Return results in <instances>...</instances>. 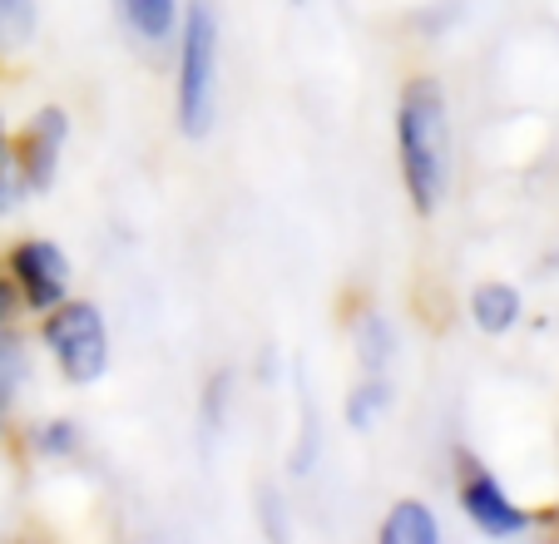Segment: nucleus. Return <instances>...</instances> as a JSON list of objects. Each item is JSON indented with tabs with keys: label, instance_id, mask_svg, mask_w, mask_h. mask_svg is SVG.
<instances>
[{
	"label": "nucleus",
	"instance_id": "1",
	"mask_svg": "<svg viewBox=\"0 0 559 544\" xmlns=\"http://www.w3.org/2000/svg\"><path fill=\"white\" fill-rule=\"evenodd\" d=\"M396 139H402V174L416 213H436L445 199V168H451V115L445 90L436 80H412L396 109Z\"/></svg>",
	"mask_w": 559,
	"mask_h": 544
},
{
	"label": "nucleus",
	"instance_id": "2",
	"mask_svg": "<svg viewBox=\"0 0 559 544\" xmlns=\"http://www.w3.org/2000/svg\"><path fill=\"white\" fill-rule=\"evenodd\" d=\"M213 84H218V25L209 0H193L179 50V125L189 139H203L213 129Z\"/></svg>",
	"mask_w": 559,
	"mask_h": 544
},
{
	"label": "nucleus",
	"instance_id": "3",
	"mask_svg": "<svg viewBox=\"0 0 559 544\" xmlns=\"http://www.w3.org/2000/svg\"><path fill=\"white\" fill-rule=\"evenodd\" d=\"M45 342H50L64 381H74V387L95 381L99 371H105V362H109L105 317H99L95 303H55L50 322H45Z\"/></svg>",
	"mask_w": 559,
	"mask_h": 544
},
{
	"label": "nucleus",
	"instance_id": "4",
	"mask_svg": "<svg viewBox=\"0 0 559 544\" xmlns=\"http://www.w3.org/2000/svg\"><path fill=\"white\" fill-rule=\"evenodd\" d=\"M11 272L15 283H21L25 303L35 312H50L55 303H64V287H70V258H64L55 243L45 238H31L11 252Z\"/></svg>",
	"mask_w": 559,
	"mask_h": 544
},
{
	"label": "nucleus",
	"instance_id": "5",
	"mask_svg": "<svg viewBox=\"0 0 559 544\" xmlns=\"http://www.w3.org/2000/svg\"><path fill=\"white\" fill-rule=\"evenodd\" d=\"M461 500H465V515H471L480 530H490V534H515V530H525V510H515V500H510V495L500 490L490 475L475 471L471 481H465Z\"/></svg>",
	"mask_w": 559,
	"mask_h": 544
},
{
	"label": "nucleus",
	"instance_id": "6",
	"mask_svg": "<svg viewBox=\"0 0 559 544\" xmlns=\"http://www.w3.org/2000/svg\"><path fill=\"white\" fill-rule=\"evenodd\" d=\"M60 139H64V119L60 109H45L31 129V154H25V184L31 189H45L55 178V154H60Z\"/></svg>",
	"mask_w": 559,
	"mask_h": 544
},
{
	"label": "nucleus",
	"instance_id": "7",
	"mask_svg": "<svg viewBox=\"0 0 559 544\" xmlns=\"http://www.w3.org/2000/svg\"><path fill=\"white\" fill-rule=\"evenodd\" d=\"M441 540V524L426 510L421 500H396L381 524V544H436Z\"/></svg>",
	"mask_w": 559,
	"mask_h": 544
},
{
	"label": "nucleus",
	"instance_id": "8",
	"mask_svg": "<svg viewBox=\"0 0 559 544\" xmlns=\"http://www.w3.org/2000/svg\"><path fill=\"white\" fill-rule=\"evenodd\" d=\"M471 317H475V327H480V332H490V336L510 332V327H515V317H520V293H515V287H506V283L475 287Z\"/></svg>",
	"mask_w": 559,
	"mask_h": 544
},
{
	"label": "nucleus",
	"instance_id": "9",
	"mask_svg": "<svg viewBox=\"0 0 559 544\" xmlns=\"http://www.w3.org/2000/svg\"><path fill=\"white\" fill-rule=\"evenodd\" d=\"M174 5L179 0H124V15L144 40H164L174 35Z\"/></svg>",
	"mask_w": 559,
	"mask_h": 544
},
{
	"label": "nucleus",
	"instance_id": "10",
	"mask_svg": "<svg viewBox=\"0 0 559 544\" xmlns=\"http://www.w3.org/2000/svg\"><path fill=\"white\" fill-rule=\"evenodd\" d=\"M386 401H391V397H386V381H367V387L352 391V401H347V421H352L357 430H367L371 421H377L381 411H386Z\"/></svg>",
	"mask_w": 559,
	"mask_h": 544
},
{
	"label": "nucleus",
	"instance_id": "11",
	"mask_svg": "<svg viewBox=\"0 0 559 544\" xmlns=\"http://www.w3.org/2000/svg\"><path fill=\"white\" fill-rule=\"evenodd\" d=\"M35 25V0H0V40H25Z\"/></svg>",
	"mask_w": 559,
	"mask_h": 544
},
{
	"label": "nucleus",
	"instance_id": "12",
	"mask_svg": "<svg viewBox=\"0 0 559 544\" xmlns=\"http://www.w3.org/2000/svg\"><path fill=\"white\" fill-rule=\"evenodd\" d=\"M21 371H25V356H21V346L11 342V336L0 332V406L11 401V387L21 381Z\"/></svg>",
	"mask_w": 559,
	"mask_h": 544
},
{
	"label": "nucleus",
	"instance_id": "13",
	"mask_svg": "<svg viewBox=\"0 0 559 544\" xmlns=\"http://www.w3.org/2000/svg\"><path fill=\"white\" fill-rule=\"evenodd\" d=\"M74 436L64 421H50V426H40V450H50V456H60V450H70Z\"/></svg>",
	"mask_w": 559,
	"mask_h": 544
},
{
	"label": "nucleus",
	"instance_id": "14",
	"mask_svg": "<svg viewBox=\"0 0 559 544\" xmlns=\"http://www.w3.org/2000/svg\"><path fill=\"white\" fill-rule=\"evenodd\" d=\"M11 317H15V293L0 283V322H11Z\"/></svg>",
	"mask_w": 559,
	"mask_h": 544
},
{
	"label": "nucleus",
	"instance_id": "15",
	"mask_svg": "<svg viewBox=\"0 0 559 544\" xmlns=\"http://www.w3.org/2000/svg\"><path fill=\"white\" fill-rule=\"evenodd\" d=\"M293 5H302V0H293Z\"/></svg>",
	"mask_w": 559,
	"mask_h": 544
}]
</instances>
